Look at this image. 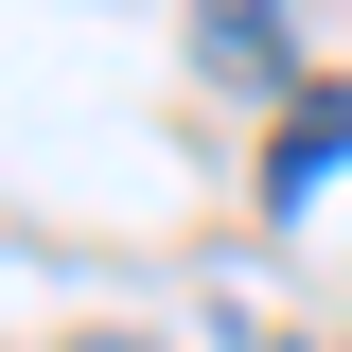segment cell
<instances>
[{"label":"cell","instance_id":"6da1fadb","mask_svg":"<svg viewBox=\"0 0 352 352\" xmlns=\"http://www.w3.org/2000/svg\"><path fill=\"white\" fill-rule=\"evenodd\" d=\"M317 176H352V88H282V141H264V194L300 212Z\"/></svg>","mask_w":352,"mask_h":352},{"label":"cell","instance_id":"3957f363","mask_svg":"<svg viewBox=\"0 0 352 352\" xmlns=\"http://www.w3.org/2000/svg\"><path fill=\"white\" fill-rule=\"evenodd\" d=\"M88 352H141V335H88Z\"/></svg>","mask_w":352,"mask_h":352},{"label":"cell","instance_id":"7a4b0ae2","mask_svg":"<svg viewBox=\"0 0 352 352\" xmlns=\"http://www.w3.org/2000/svg\"><path fill=\"white\" fill-rule=\"evenodd\" d=\"M194 53H212L229 88H264L282 53H300V0H194Z\"/></svg>","mask_w":352,"mask_h":352}]
</instances>
